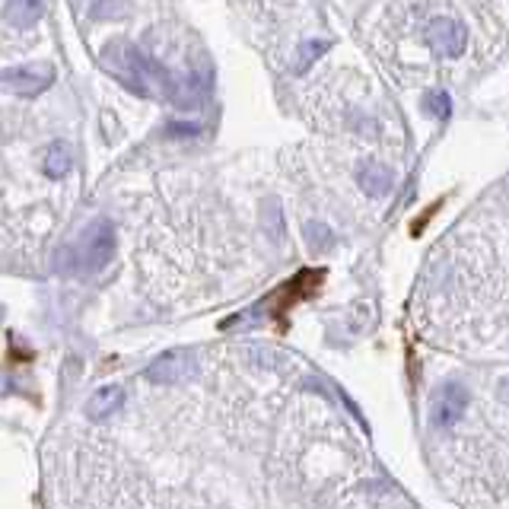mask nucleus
Returning <instances> with one entry per match:
<instances>
[{
	"instance_id": "obj_11",
	"label": "nucleus",
	"mask_w": 509,
	"mask_h": 509,
	"mask_svg": "<svg viewBox=\"0 0 509 509\" xmlns=\"http://www.w3.org/2000/svg\"><path fill=\"white\" fill-rule=\"evenodd\" d=\"M264 227H268V236H271V239H281L283 220H281V210H277L274 204H268V208H264Z\"/></svg>"
},
{
	"instance_id": "obj_10",
	"label": "nucleus",
	"mask_w": 509,
	"mask_h": 509,
	"mask_svg": "<svg viewBox=\"0 0 509 509\" xmlns=\"http://www.w3.org/2000/svg\"><path fill=\"white\" fill-rule=\"evenodd\" d=\"M306 242L315 248V252H329L335 245V236L325 223H306Z\"/></svg>"
},
{
	"instance_id": "obj_6",
	"label": "nucleus",
	"mask_w": 509,
	"mask_h": 509,
	"mask_svg": "<svg viewBox=\"0 0 509 509\" xmlns=\"http://www.w3.org/2000/svg\"><path fill=\"white\" fill-rule=\"evenodd\" d=\"M121 404H125V389L121 385H106L87 402V417L89 421H106V417L118 414Z\"/></svg>"
},
{
	"instance_id": "obj_7",
	"label": "nucleus",
	"mask_w": 509,
	"mask_h": 509,
	"mask_svg": "<svg viewBox=\"0 0 509 509\" xmlns=\"http://www.w3.org/2000/svg\"><path fill=\"white\" fill-rule=\"evenodd\" d=\"M360 188L369 198H385L392 191V172L379 162H366L360 169Z\"/></svg>"
},
{
	"instance_id": "obj_15",
	"label": "nucleus",
	"mask_w": 509,
	"mask_h": 509,
	"mask_svg": "<svg viewBox=\"0 0 509 509\" xmlns=\"http://www.w3.org/2000/svg\"><path fill=\"white\" fill-rule=\"evenodd\" d=\"M430 112H436L440 118H446V115H449V96H446V93L430 96Z\"/></svg>"
},
{
	"instance_id": "obj_12",
	"label": "nucleus",
	"mask_w": 509,
	"mask_h": 509,
	"mask_svg": "<svg viewBox=\"0 0 509 509\" xmlns=\"http://www.w3.org/2000/svg\"><path fill=\"white\" fill-rule=\"evenodd\" d=\"M248 356H252V360H262V366H281V363H287V356H281L277 350H268V347H252Z\"/></svg>"
},
{
	"instance_id": "obj_9",
	"label": "nucleus",
	"mask_w": 509,
	"mask_h": 509,
	"mask_svg": "<svg viewBox=\"0 0 509 509\" xmlns=\"http://www.w3.org/2000/svg\"><path fill=\"white\" fill-rule=\"evenodd\" d=\"M70 166H74V153H70V147L64 141L51 143L45 153V172L51 175V179H64V175L70 172Z\"/></svg>"
},
{
	"instance_id": "obj_3",
	"label": "nucleus",
	"mask_w": 509,
	"mask_h": 509,
	"mask_svg": "<svg viewBox=\"0 0 509 509\" xmlns=\"http://www.w3.org/2000/svg\"><path fill=\"white\" fill-rule=\"evenodd\" d=\"M198 369L191 350H169V354L156 356L147 366V379L156 385H181L185 379H191Z\"/></svg>"
},
{
	"instance_id": "obj_5",
	"label": "nucleus",
	"mask_w": 509,
	"mask_h": 509,
	"mask_svg": "<svg viewBox=\"0 0 509 509\" xmlns=\"http://www.w3.org/2000/svg\"><path fill=\"white\" fill-rule=\"evenodd\" d=\"M427 42L436 54L446 58H458L465 48V29L456 20H433L427 26Z\"/></svg>"
},
{
	"instance_id": "obj_14",
	"label": "nucleus",
	"mask_w": 509,
	"mask_h": 509,
	"mask_svg": "<svg viewBox=\"0 0 509 509\" xmlns=\"http://www.w3.org/2000/svg\"><path fill=\"white\" fill-rule=\"evenodd\" d=\"M325 48H329V42H312V45L302 48V58H300V64H296V70H306L309 64L325 51Z\"/></svg>"
},
{
	"instance_id": "obj_8",
	"label": "nucleus",
	"mask_w": 509,
	"mask_h": 509,
	"mask_svg": "<svg viewBox=\"0 0 509 509\" xmlns=\"http://www.w3.org/2000/svg\"><path fill=\"white\" fill-rule=\"evenodd\" d=\"M42 16V0H7V20L14 26H35Z\"/></svg>"
},
{
	"instance_id": "obj_13",
	"label": "nucleus",
	"mask_w": 509,
	"mask_h": 509,
	"mask_svg": "<svg viewBox=\"0 0 509 509\" xmlns=\"http://www.w3.org/2000/svg\"><path fill=\"white\" fill-rule=\"evenodd\" d=\"M96 16H106V20H115V16H125L127 14V0H106L99 7L93 10Z\"/></svg>"
},
{
	"instance_id": "obj_4",
	"label": "nucleus",
	"mask_w": 509,
	"mask_h": 509,
	"mask_svg": "<svg viewBox=\"0 0 509 509\" xmlns=\"http://www.w3.org/2000/svg\"><path fill=\"white\" fill-rule=\"evenodd\" d=\"M465 404H468V392H465L462 385H456V382L442 385L440 395L433 398V427L449 430L452 423H458L462 421Z\"/></svg>"
},
{
	"instance_id": "obj_1",
	"label": "nucleus",
	"mask_w": 509,
	"mask_h": 509,
	"mask_svg": "<svg viewBox=\"0 0 509 509\" xmlns=\"http://www.w3.org/2000/svg\"><path fill=\"white\" fill-rule=\"evenodd\" d=\"M115 252V229L108 220H96L77 236L70 245H64L54 255V268L60 274H96L106 268V262Z\"/></svg>"
},
{
	"instance_id": "obj_2",
	"label": "nucleus",
	"mask_w": 509,
	"mask_h": 509,
	"mask_svg": "<svg viewBox=\"0 0 509 509\" xmlns=\"http://www.w3.org/2000/svg\"><path fill=\"white\" fill-rule=\"evenodd\" d=\"M54 83L51 64H23V68L0 70V87L16 96H39Z\"/></svg>"
}]
</instances>
